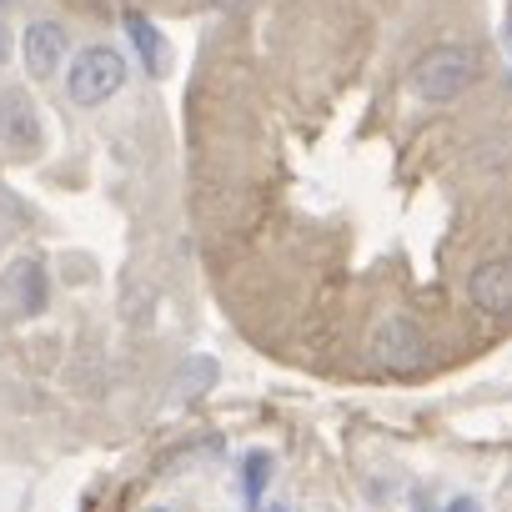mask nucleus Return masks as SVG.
<instances>
[{
    "label": "nucleus",
    "mask_w": 512,
    "mask_h": 512,
    "mask_svg": "<svg viewBox=\"0 0 512 512\" xmlns=\"http://www.w3.org/2000/svg\"><path fill=\"white\" fill-rule=\"evenodd\" d=\"M472 81H477V56H472L467 46H432V51L417 56V66H412V76H407L412 96L427 101V106L457 101Z\"/></svg>",
    "instance_id": "nucleus-1"
},
{
    "label": "nucleus",
    "mask_w": 512,
    "mask_h": 512,
    "mask_svg": "<svg viewBox=\"0 0 512 512\" xmlns=\"http://www.w3.org/2000/svg\"><path fill=\"white\" fill-rule=\"evenodd\" d=\"M372 362L392 377H422L432 367V347H427V332L412 322V317H387L377 322L372 332Z\"/></svg>",
    "instance_id": "nucleus-2"
},
{
    "label": "nucleus",
    "mask_w": 512,
    "mask_h": 512,
    "mask_svg": "<svg viewBox=\"0 0 512 512\" xmlns=\"http://www.w3.org/2000/svg\"><path fill=\"white\" fill-rule=\"evenodd\" d=\"M126 86V56L111 51V46H91L76 56L71 76H66V91L76 106H106L116 91Z\"/></svg>",
    "instance_id": "nucleus-3"
},
{
    "label": "nucleus",
    "mask_w": 512,
    "mask_h": 512,
    "mask_svg": "<svg viewBox=\"0 0 512 512\" xmlns=\"http://www.w3.org/2000/svg\"><path fill=\"white\" fill-rule=\"evenodd\" d=\"M467 302L477 317H512V256H487L472 267Z\"/></svg>",
    "instance_id": "nucleus-4"
},
{
    "label": "nucleus",
    "mask_w": 512,
    "mask_h": 512,
    "mask_svg": "<svg viewBox=\"0 0 512 512\" xmlns=\"http://www.w3.org/2000/svg\"><path fill=\"white\" fill-rule=\"evenodd\" d=\"M66 51H71V36H66V26H61V21H36V26L26 31V41H21L26 71H31L36 81H51V76L61 71Z\"/></svg>",
    "instance_id": "nucleus-5"
},
{
    "label": "nucleus",
    "mask_w": 512,
    "mask_h": 512,
    "mask_svg": "<svg viewBox=\"0 0 512 512\" xmlns=\"http://www.w3.org/2000/svg\"><path fill=\"white\" fill-rule=\"evenodd\" d=\"M0 141L16 146V151H36L41 146V116L31 106V96L21 86L0 91Z\"/></svg>",
    "instance_id": "nucleus-6"
},
{
    "label": "nucleus",
    "mask_w": 512,
    "mask_h": 512,
    "mask_svg": "<svg viewBox=\"0 0 512 512\" xmlns=\"http://www.w3.org/2000/svg\"><path fill=\"white\" fill-rule=\"evenodd\" d=\"M121 21H126V36H131V51H136V61L146 66V76H156V81H161V76L171 71V51H166V36H161V31H156V26H151V21H146L141 11H126Z\"/></svg>",
    "instance_id": "nucleus-7"
},
{
    "label": "nucleus",
    "mask_w": 512,
    "mask_h": 512,
    "mask_svg": "<svg viewBox=\"0 0 512 512\" xmlns=\"http://www.w3.org/2000/svg\"><path fill=\"white\" fill-rule=\"evenodd\" d=\"M6 287L16 292V307L26 312V317H36L41 307H46V267L36 262V256H16L11 262V272H6Z\"/></svg>",
    "instance_id": "nucleus-8"
},
{
    "label": "nucleus",
    "mask_w": 512,
    "mask_h": 512,
    "mask_svg": "<svg viewBox=\"0 0 512 512\" xmlns=\"http://www.w3.org/2000/svg\"><path fill=\"white\" fill-rule=\"evenodd\" d=\"M267 482H272V452H251L246 467H241V497H246V512H262Z\"/></svg>",
    "instance_id": "nucleus-9"
},
{
    "label": "nucleus",
    "mask_w": 512,
    "mask_h": 512,
    "mask_svg": "<svg viewBox=\"0 0 512 512\" xmlns=\"http://www.w3.org/2000/svg\"><path fill=\"white\" fill-rule=\"evenodd\" d=\"M201 382H216V362H191V377L181 382V397H191Z\"/></svg>",
    "instance_id": "nucleus-10"
},
{
    "label": "nucleus",
    "mask_w": 512,
    "mask_h": 512,
    "mask_svg": "<svg viewBox=\"0 0 512 512\" xmlns=\"http://www.w3.org/2000/svg\"><path fill=\"white\" fill-rule=\"evenodd\" d=\"M442 512H482V502H477V497H452Z\"/></svg>",
    "instance_id": "nucleus-11"
},
{
    "label": "nucleus",
    "mask_w": 512,
    "mask_h": 512,
    "mask_svg": "<svg viewBox=\"0 0 512 512\" xmlns=\"http://www.w3.org/2000/svg\"><path fill=\"white\" fill-rule=\"evenodd\" d=\"M246 6H251V0H211V11H221V16H236Z\"/></svg>",
    "instance_id": "nucleus-12"
},
{
    "label": "nucleus",
    "mask_w": 512,
    "mask_h": 512,
    "mask_svg": "<svg viewBox=\"0 0 512 512\" xmlns=\"http://www.w3.org/2000/svg\"><path fill=\"white\" fill-rule=\"evenodd\" d=\"M6 61H11V31L0 26V66H6Z\"/></svg>",
    "instance_id": "nucleus-13"
},
{
    "label": "nucleus",
    "mask_w": 512,
    "mask_h": 512,
    "mask_svg": "<svg viewBox=\"0 0 512 512\" xmlns=\"http://www.w3.org/2000/svg\"><path fill=\"white\" fill-rule=\"evenodd\" d=\"M262 512H287V507H262Z\"/></svg>",
    "instance_id": "nucleus-14"
},
{
    "label": "nucleus",
    "mask_w": 512,
    "mask_h": 512,
    "mask_svg": "<svg viewBox=\"0 0 512 512\" xmlns=\"http://www.w3.org/2000/svg\"><path fill=\"white\" fill-rule=\"evenodd\" d=\"M6 6H11V0H0V11H6Z\"/></svg>",
    "instance_id": "nucleus-15"
}]
</instances>
